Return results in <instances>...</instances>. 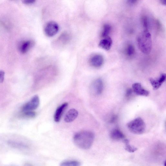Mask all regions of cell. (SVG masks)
I'll return each mask as SVG.
<instances>
[{
    "label": "cell",
    "instance_id": "25",
    "mask_svg": "<svg viewBox=\"0 0 166 166\" xmlns=\"http://www.w3.org/2000/svg\"><path fill=\"white\" fill-rule=\"evenodd\" d=\"M138 0H128V2L131 5L134 4L137 2Z\"/></svg>",
    "mask_w": 166,
    "mask_h": 166
},
{
    "label": "cell",
    "instance_id": "12",
    "mask_svg": "<svg viewBox=\"0 0 166 166\" xmlns=\"http://www.w3.org/2000/svg\"><path fill=\"white\" fill-rule=\"evenodd\" d=\"M111 139L115 141H123L125 139V137L122 131L118 129H113L110 134Z\"/></svg>",
    "mask_w": 166,
    "mask_h": 166
},
{
    "label": "cell",
    "instance_id": "27",
    "mask_svg": "<svg viewBox=\"0 0 166 166\" xmlns=\"http://www.w3.org/2000/svg\"><path fill=\"white\" fill-rule=\"evenodd\" d=\"M161 2L164 5H166V0H160Z\"/></svg>",
    "mask_w": 166,
    "mask_h": 166
},
{
    "label": "cell",
    "instance_id": "24",
    "mask_svg": "<svg viewBox=\"0 0 166 166\" xmlns=\"http://www.w3.org/2000/svg\"><path fill=\"white\" fill-rule=\"evenodd\" d=\"M36 0H22V2L25 4H30L35 2Z\"/></svg>",
    "mask_w": 166,
    "mask_h": 166
},
{
    "label": "cell",
    "instance_id": "1",
    "mask_svg": "<svg viewBox=\"0 0 166 166\" xmlns=\"http://www.w3.org/2000/svg\"><path fill=\"white\" fill-rule=\"evenodd\" d=\"M95 135L89 131H82L76 133L73 137L75 144L78 148L84 150L90 148L93 143Z\"/></svg>",
    "mask_w": 166,
    "mask_h": 166
},
{
    "label": "cell",
    "instance_id": "11",
    "mask_svg": "<svg viewBox=\"0 0 166 166\" xmlns=\"http://www.w3.org/2000/svg\"><path fill=\"white\" fill-rule=\"evenodd\" d=\"M68 105V103L66 102L58 107L55 112L54 116V119L55 122H59L62 115Z\"/></svg>",
    "mask_w": 166,
    "mask_h": 166
},
{
    "label": "cell",
    "instance_id": "5",
    "mask_svg": "<svg viewBox=\"0 0 166 166\" xmlns=\"http://www.w3.org/2000/svg\"><path fill=\"white\" fill-rule=\"evenodd\" d=\"M59 30V26L58 24L53 21H50L47 23L44 28L46 36L50 37H53L56 35Z\"/></svg>",
    "mask_w": 166,
    "mask_h": 166
},
{
    "label": "cell",
    "instance_id": "22",
    "mask_svg": "<svg viewBox=\"0 0 166 166\" xmlns=\"http://www.w3.org/2000/svg\"><path fill=\"white\" fill-rule=\"evenodd\" d=\"M5 75L4 71L0 70V84L3 82L5 78Z\"/></svg>",
    "mask_w": 166,
    "mask_h": 166
},
{
    "label": "cell",
    "instance_id": "16",
    "mask_svg": "<svg viewBox=\"0 0 166 166\" xmlns=\"http://www.w3.org/2000/svg\"><path fill=\"white\" fill-rule=\"evenodd\" d=\"M123 142L125 144V150L130 153H133L136 151L138 149L133 146H131L129 143V140L127 139H124L123 141Z\"/></svg>",
    "mask_w": 166,
    "mask_h": 166
},
{
    "label": "cell",
    "instance_id": "15",
    "mask_svg": "<svg viewBox=\"0 0 166 166\" xmlns=\"http://www.w3.org/2000/svg\"><path fill=\"white\" fill-rule=\"evenodd\" d=\"M8 144L11 147L16 149H24L28 147L27 145L25 143L13 141H9L7 142Z\"/></svg>",
    "mask_w": 166,
    "mask_h": 166
},
{
    "label": "cell",
    "instance_id": "26",
    "mask_svg": "<svg viewBox=\"0 0 166 166\" xmlns=\"http://www.w3.org/2000/svg\"><path fill=\"white\" fill-rule=\"evenodd\" d=\"M117 116H112V118L110 120V122L111 123H114L117 119Z\"/></svg>",
    "mask_w": 166,
    "mask_h": 166
},
{
    "label": "cell",
    "instance_id": "8",
    "mask_svg": "<svg viewBox=\"0 0 166 166\" xmlns=\"http://www.w3.org/2000/svg\"><path fill=\"white\" fill-rule=\"evenodd\" d=\"M166 75L165 73L161 74L159 77L157 79L150 78V81L154 90H156L159 88L165 81Z\"/></svg>",
    "mask_w": 166,
    "mask_h": 166
},
{
    "label": "cell",
    "instance_id": "10",
    "mask_svg": "<svg viewBox=\"0 0 166 166\" xmlns=\"http://www.w3.org/2000/svg\"><path fill=\"white\" fill-rule=\"evenodd\" d=\"M104 59L102 55L96 54L92 56L90 60V63L95 68H99L103 64Z\"/></svg>",
    "mask_w": 166,
    "mask_h": 166
},
{
    "label": "cell",
    "instance_id": "2",
    "mask_svg": "<svg viewBox=\"0 0 166 166\" xmlns=\"http://www.w3.org/2000/svg\"><path fill=\"white\" fill-rule=\"evenodd\" d=\"M137 43L139 49L145 54H149L152 47V41L151 33L148 30H145L137 38Z\"/></svg>",
    "mask_w": 166,
    "mask_h": 166
},
{
    "label": "cell",
    "instance_id": "13",
    "mask_svg": "<svg viewBox=\"0 0 166 166\" xmlns=\"http://www.w3.org/2000/svg\"><path fill=\"white\" fill-rule=\"evenodd\" d=\"M78 115L77 110L75 109H71L65 115L64 120L67 123L71 122L76 119Z\"/></svg>",
    "mask_w": 166,
    "mask_h": 166
},
{
    "label": "cell",
    "instance_id": "19",
    "mask_svg": "<svg viewBox=\"0 0 166 166\" xmlns=\"http://www.w3.org/2000/svg\"><path fill=\"white\" fill-rule=\"evenodd\" d=\"M126 52L129 57H132L133 56L135 53L134 46L132 44H129L127 48Z\"/></svg>",
    "mask_w": 166,
    "mask_h": 166
},
{
    "label": "cell",
    "instance_id": "17",
    "mask_svg": "<svg viewBox=\"0 0 166 166\" xmlns=\"http://www.w3.org/2000/svg\"><path fill=\"white\" fill-rule=\"evenodd\" d=\"M61 166H80L81 163L76 160H67L62 162L60 164Z\"/></svg>",
    "mask_w": 166,
    "mask_h": 166
},
{
    "label": "cell",
    "instance_id": "14",
    "mask_svg": "<svg viewBox=\"0 0 166 166\" xmlns=\"http://www.w3.org/2000/svg\"><path fill=\"white\" fill-rule=\"evenodd\" d=\"M112 44V40L111 37H107L104 38L99 42V46L106 51L109 50Z\"/></svg>",
    "mask_w": 166,
    "mask_h": 166
},
{
    "label": "cell",
    "instance_id": "7",
    "mask_svg": "<svg viewBox=\"0 0 166 166\" xmlns=\"http://www.w3.org/2000/svg\"><path fill=\"white\" fill-rule=\"evenodd\" d=\"M133 91L138 95L147 96L149 94V92L144 88L139 83H135L133 86Z\"/></svg>",
    "mask_w": 166,
    "mask_h": 166
},
{
    "label": "cell",
    "instance_id": "23",
    "mask_svg": "<svg viewBox=\"0 0 166 166\" xmlns=\"http://www.w3.org/2000/svg\"><path fill=\"white\" fill-rule=\"evenodd\" d=\"M133 92V90L131 89H129L127 90L126 94V97L129 98L132 95Z\"/></svg>",
    "mask_w": 166,
    "mask_h": 166
},
{
    "label": "cell",
    "instance_id": "4",
    "mask_svg": "<svg viewBox=\"0 0 166 166\" xmlns=\"http://www.w3.org/2000/svg\"><path fill=\"white\" fill-rule=\"evenodd\" d=\"M40 99L37 95H34L31 99L26 103L22 107L23 112L33 111L37 109L39 106Z\"/></svg>",
    "mask_w": 166,
    "mask_h": 166
},
{
    "label": "cell",
    "instance_id": "18",
    "mask_svg": "<svg viewBox=\"0 0 166 166\" xmlns=\"http://www.w3.org/2000/svg\"><path fill=\"white\" fill-rule=\"evenodd\" d=\"M111 30V27L109 25L105 24L104 25L102 33V37L103 38L108 37Z\"/></svg>",
    "mask_w": 166,
    "mask_h": 166
},
{
    "label": "cell",
    "instance_id": "21",
    "mask_svg": "<svg viewBox=\"0 0 166 166\" xmlns=\"http://www.w3.org/2000/svg\"><path fill=\"white\" fill-rule=\"evenodd\" d=\"M69 36L67 33H64L60 36L59 38V40L61 41L62 43L64 44L67 43L69 40Z\"/></svg>",
    "mask_w": 166,
    "mask_h": 166
},
{
    "label": "cell",
    "instance_id": "20",
    "mask_svg": "<svg viewBox=\"0 0 166 166\" xmlns=\"http://www.w3.org/2000/svg\"><path fill=\"white\" fill-rule=\"evenodd\" d=\"M23 115L24 116L27 117V118H33L35 117L36 116V113L33 111H26L23 112Z\"/></svg>",
    "mask_w": 166,
    "mask_h": 166
},
{
    "label": "cell",
    "instance_id": "3",
    "mask_svg": "<svg viewBox=\"0 0 166 166\" xmlns=\"http://www.w3.org/2000/svg\"><path fill=\"white\" fill-rule=\"evenodd\" d=\"M127 127L131 132L140 135L145 132L146 126L143 120L141 117H138L128 123Z\"/></svg>",
    "mask_w": 166,
    "mask_h": 166
},
{
    "label": "cell",
    "instance_id": "9",
    "mask_svg": "<svg viewBox=\"0 0 166 166\" xmlns=\"http://www.w3.org/2000/svg\"><path fill=\"white\" fill-rule=\"evenodd\" d=\"M92 90L96 94L100 95L102 94L103 89V82L101 79L95 80L92 85Z\"/></svg>",
    "mask_w": 166,
    "mask_h": 166
},
{
    "label": "cell",
    "instance_id": "6",
    "mask_svg": "<svg viewBox=\"0 0 166 166\" xmlns=\"http://www.w3.org/2000/svg\"><path fill=\"white\" fill-rule=\"evenodd\" d=\"M35 45V42L33 40H29L21 42L19 46L20 52L23 54L29 51Z\"/></svg>",
    "mask_w": 166,
    "mask_h": 166
}]
</instances>
